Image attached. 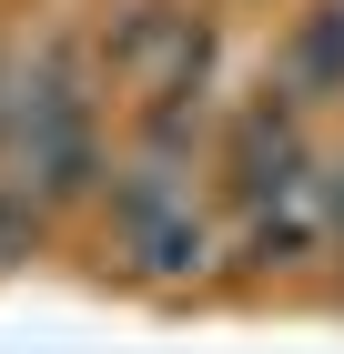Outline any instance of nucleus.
<instances>
[{"label":"nucleus","mask_w":344,"mask_h":354,"mask_svg":"<svg viewBox=\"0 0 344 354\" xmlns=\"http://www.w3.org/2000/svg\"><path fill=\"white\" fill-rule=\"evenodd\" d=\"M102 71H111L122 91L183 82V71H203V21H192V10H172V0H132V10L102 30Z\"/></svg>","instance_id":"f257e3e1"},{"label":"nucleus","mask_w":344,"mask_h":354,"mask_svg":"<svg viewBox=\"0 0 344 354\" xmlns=\"http://www.w3.org/2000/svg\"><path fill=\"white\" fill-rule=\"evenodd\" d=\"M284 192H304V102H253L233 122V213H264V203H284Z\"/></svg>","instance_id":"f03ea898"},{"label":"nucleus","mask_w":344,"mask_h":354,"mask_svg":"<svg viewBox=\"0 0 344 354\" xmlns=\"http://www.w3.org/2000/svg\"><path fill=\"white\" fill-rule=\"evenodd\" d=\"M284 91L293 102H324V91H344V0L324 10V21L293 30V51H284Z\"/></svg>","instance_id":"7ed1b4c3"},{"label":"nucleus","mask_w":344,"mask_h":354,"mask_svg":"<svg viewBox=\"0 0 344 354\" xmlns=\"http://www.w3.org/2000/svg\"><path fill=\"white\" fill-rule=\"evenodd\" d=\"M30 243H41V203L21 183H0V263H30Z\"/></svg>","instance_id":"20e7f679"},{"label":"nucleus","mask_w":344,"mask_h":354,"mask_svg":"<svg viewBox=\"0 0 344 354\" xmlns=\"http://www.w3.org/2000/svg\"><path fill=\"white\" fill-rule=\"evenodd\" d=\"M0 132H10V61H0Z\"/></svg>","instance_id":"39448f33"},{"label":"nucleus","mask_w":344,"mask_h":354,"mask_svg":"<svg viewBox=\"0 0 344 354\" xmlns=\"http://www.w3.org/2000/svg\"><path fill=\"white\" fill-rule=\"evenodd\" d=\"M334 223H344V172H334Z\"/></svg>","instance_id":"423d86ee"}]
</instances>
